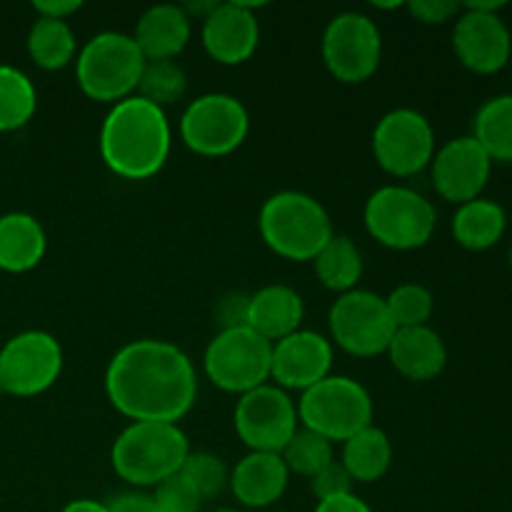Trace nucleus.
<instances>
[{"label": "nucleus", "mask_w": 512, "mask_h": 512, "mask_svg": "<svg viewBox=\"0 0 512 512\" xmlns=\"http://www.w3.org/2000/svg\"><path fill=\"white\" fill-rule=\"evenodd\" d=\"M110 405L133 423L178 425L198 395V378L188 355L165 340L123 345L105 370Z\"/></svg>", "instance_id": "f257e3e1"}, {"label": "nucleus", "mask_w": 512, "mask_h": 512, "mask_svg": "<svg viewBox=\"0 0 512 512\" xmlns=\"http://www.w3.org/2000/svg\"><path fill=\"white\" fill-rule=\"evenodd\" d=\"M170 123L163 108L140 95L120 100L100 128V158L118 178L148 180L170 155Z\"/></svg>", "instance_id": "f03ea898"}, {"label": "nucleus", "mask_w": 512, "mask_h": 512, "mask_svg": "<svg viewBox=\"0 0 512 512\" xmlns=\"http://www.w3.org/2000/svg\"><path fill=\"white\" fill-rule=\"evenodd\" d=\"M260 238L275 255L308 263L335 235L333 220L320 200L300 190L270 195L260 208Z\"/></svg>", "instance_id": "7ed1b4c3"}, {"label": "nucleus", "mask_w": 512, "mask_h": 512, "mask_svg": "<svg viewBox=\"0 0 512 512\" xmlns=\"http://www.w3.org/2000/svg\"><path fill=\"white\" fill-rule=\"evenodd\" d=\"M190 443L178 425L130 423L110 450V463L120 480L135 488H155L180 473Z\"/></svg>", "instance_id": "20e7f679"}, {"label": "nucleus", "mask_w": 512, "mask_h": 512, "mask_svg": "<svg viewBox=\"0 0 512 512\" xmlns=\"http://www.w3.org/2000/svg\"><path fill=\"white\" fill-rule=\"evenodd\" d=\"M145 58L133 35L105 30L90 38L75 58L78 85L90 100L120 103L135 95L143 75Z\"/></svg>", "instance_id": "39448f33"}, {"label": "nucleus", "mask_w": 512, "mask_h": 512, "mask_svg": "<svg viewBox=\"0 0 512 512\" xmlns=\"http://www.w3.org/2000/svg\"><path fill=\"white\" fill-rule=\"evenodd\" d=\"M298 420L305 430L330 443H345L373 425V398L358 380L328 375L305 390L298 403Z\"/></svg>", "instance_id": "423d86ee"}, {"label": "nucleus", "mask_w": 512, "mask_h": 512, "mask_svg": "<svg viewBox=\"0 0 512 512\" xmlns=\"http://www.w3.org/2000/svg\"><path fill=\"white\" fill-rule=\"evenodd\" d=\"M365 228L390 250H418L428 245L438 225V210L425 195L405 185H385L365 203Z\"/></svg>", "instance_id": "0eeeda50"}, {"label": "nucleus", "mask_w": 512, "mask_h": 512, "mask_svg": "<svg viewBox=\"0 0 512 512\" xmlns=\"http://www.w3.org/2000/svg\"><path fill=\"white\" fill-rule=\"evenodd\" d=\"M273 343L260 338L248 325L220 330L205 348L203 368L210 383L223 393L245 395L268 385Z\"/></svg>", "instance_id": "6e6552de"}, {"label": "nucleus", "mask_w": 512, "mask_h": 512, "mask_svg": "<svg viewBox=\"0 0 512 512\" xmlns=\"http://www.w3.org/2000/svg\"><path fill=\"white\" fill-rule=\"evenodd\" d=\"M250 118L235 95L208 93L195 98L180 118V138L203 158H223L245 143Z\"/></svg>", "instance_id": "1a4fd4ad"}, {"label": "nucleus", "mask_w": 512, "mask_h": 512, "mask_svg": "<svg viewBox=\"0 0 512 512\" xmlns=\"http://www.w3.org/2000/svg\"><path fill=\"white\" fill-rule=\"evenodd\" d=\"M63 370V348L45 330H25L0 348V393L35 398L55 385Z\"/></svg>", "instance_id": "9d476101"}, {"label": "nucleus", "mask_w": 512, "mask_h": 512, "mask_svg": "<svg viewBox=\"0 0 512 512\" xmlns=\"http://www.w3.org/2000/svg\"><path fill=\"white\" fill-rule=\"evenodd\" d=\"M383 58V38L373 18L363 13H340L323 33V60L335 80L348 85L365 83Z\"/></svg>", "instance_id": "9b49d317"}, {"label": "nucleus", "mask_w": 512, "mask_h": 512, "mask_svg": "<svg viewBox=\"0 0 512 512\" xmlns=\"http://www.w3.org/2000/svg\"><path fill=\"white\" fill-rule=\"evenodd\" d=\"M330 335L335 345L355 358H375L388 353L395 335L385 298L370 290H350L330 308Z\"/></svg>", "instance_id": "f8f14e48"}, {"label": "nucleus", "mask_w": 512, "mask_h": 512, "mask_svg": "<svg viewBox=\"0 0 512 512\" xmlns=\"http://www.w3.org/2000/svg\"><path fill=\"white\" fill-rule=\"evenodd\" d=\"M373 153L380 168L395 178H410L433 163L435 130L423 113L395 108L373 130Z\"/></svg>", "instance_id": "ddd939ff"}, {"label": "nucleus", "mask_w": 512, "mask_h": 512, "mask_svg": "<svg viewBox=\"0 0 512 512\" xmlns=\"http://www.w3.org/2000/svg\"><path fill=\"white\" fill-rule=\"evenodd\" d=\"M298 423V408L278 385H260L235 405V433L250 453L280 455L298 433Z\"/></svg>", "instance_id": "4468645a"}, {"label": "nucleus", "mask_w": 512, "mask_h": 512, "mask_svg": "<svg viewBox=\"0 0 512 512\" xmlns=\"http://www.w3.org/2000/svg\"><path fill=\"white\" fill-rule=\"evenodd\" d=\"M493 173V160L473 135H460L443 148L435 150L430 175L433 188L448 203L463 205L483 198V190Z\"/></svg>", "instance_id": "2eb2a0df"}, {"label": "nucleus", "mask_w": 512, "mask_h": 512, "mask_svg": "<svg viewBox=\"0 0 512 512\" xmlns=\"http://www.w3.org/2000/svg\"><path fill=\"white\" fill-rule=\"evenodd\" d=\"M453 50L460 63L478 75H493L508 65L512 35L500 13L465 8L455 18Z\"/></svg>", "instance_id": "dca6fc26"}, {"label": "nucleus", "mask_w": 512, "mask_h": 512, "mask_svg": "<svg viewBox=\"0 0 512 512\" xmlns=\"http://www.w3.org/2000/svg\"><path fill=\"white\" fill-rule=\"evenodd\" d=\"M333 368V345L313 330H298L273 343L270 380L280 390H310L325 380Z\"/></svg>", "instance_id": "f3484780"}, {"label": "nucleus", "mask_w": 512, "mask_h": 512, "mask_svg": "<svg viewBox=\"0 0 512 512\" xmlns=\"http://www.w3.org/2000/svg\"><path fill=\"white\" fill-rule=\"evenodd\" d=\"M253 8L258 3H218L213 13L203 20V48L215 63L223 65H240L255 53L260 40V25L255 18Z\"/></svg>", "instance_id": "a211bd4d"}, {"label": "nucleus", "mask_w": 512, "mask_h": 512, "mask_svg": "<svg viewBox=\"0 0 512 512\" xmlns=\"http://www.w3.org/2000/svg\"><path fill=\"white\" fill-rule=\"evenodd\" d=\"M388 358L403 378L413 383H428L438 378L448 365V348L430 325L400 328L390 340Z\"/></svg>", "instance_id": "6ab92c4d"}, {"label": "nucleus", "mask_w": 512, "mask_h": 512, "mask_svg": "<svg viewBox=\"0 0 512 512\" xmlns=\"http://www.w3.org/2000/svg\"><path fill=\"white\" fill-rule=\"evenodd\" d=\"M288 478L278 453H248L230 473V490L243 508L260 510L283 498Z\"/></svg>", "instance_id": "aec40b11"}, {"label": "nucleus", "mask_w": 512, "mask_h": 512, "mask_svg": "<svg viewBox=\"0 0 512 512\" xmlns=\"http://www.w3.org/2000/svg\"><path fill=\"white\" fill-rule=\"evenodd\" d=\"M193 20L183 5L160 3L145 10L135 25V45L145 60H173L188 45Z\"/></svg>", "instance_id": "412c9836"}, {"label": "nucleus", "mask_w": 512, "mask_h": 512, "mask_svg": "<svg viewBox=\"0 0 512 512\" xmlns=\"http://www.w3.org/2000/svg\"><path fill=\"white\" fill-rule=\"evenodd\" d=\"M303 318V298L293 288H288V285H265L258 293L250 295L245 325L268 343H278V340L298 333Z\"/></svg>", "instance_id": "4be33fe9"}, {"label": "nucleus", "mask_w": 512, "mask_h": 512, "mask_svg": "<svg viewBox=\"0 0 512 512\" xmlns=\"http://www.w3.org/2000/svg\"><path fill=\"white\" fill-rule=\"evenodd\" d=\"M48 238L38 218L30 213L0 215V270L28 273L43 260Z\"/></svg>", "instance_id": "5701e85b"}, {"label": "nucleus", "mask_w": 512, "mask_h": 512, "mask_svg": "<svg viewBox=\"0 0 512 512\" xmlns=\"http://www.w3.org/2000/svg\"><path fill=\"white\" fill-rule=\"evenodd\" d=\"M505 228H508V213L495 200L475 198L455 210L453 238L473 253L495 248L503 240Z\"/></svg>", "instance_id": "b1692460"}, {"label": "nucleus", "mask_w": 512, "mask_h": 512, "mask_svg": "<svg viewBox=\"0 0 512 512\" xmlns=\"http://www.w3.org/2000/svg\"><path fill=\"white\" fill-rule=\"evenodd\" d=\"M343 468L353 483H375L393 463V443L378 425H368L343 443Z\"/></svg>", "instance_id": "393cba45"}, {"label": "nucleus", "mask_w": 512, "mask_h": 512, "mask_svg": "<svg viewBox=\"0 0 512 512\" xmlns=\"http://www.w3.org/2000/svg\"><path fill=\"white\" fill-rule=\"evenodd\" d=\"M313 263L318 280L333 293H350L363 278V255L348 235H333Z\"/></svg>", "instance_id": "a878e982"}, {"label": "nucleus", "mask_w": 512, "mask_h": 512, "mask_svg": "<svg viewBox=\"0 0 512 512\" xmlns=\"http://www.w3.org/2000/svg\"><path fill=\"white\" fill-rule=\"evenodd\" d=\"M75 33L68 20L38 18L28 30V55L33 63L43 70H63L65 65L73 63Z\"/></svg>", "instance_id": "bb28decb"}, {"label": "nucleus", "mask_w": 512, "mask_h": 512, "mask_svg": "<svg viewBox=\"0 0 512 512\" xmlns=\"http://www.w3.org/2000/svg\"><path fill=\"white\" fill-rule=\"evenodd\" d=\"M473 138L490 160L512 163V93L495 95L480 105L473 120Z\"/></svg>", "instance_id": "cd10ccee"}, {"label": "nucleus", "mask_w": 512, "mask_h": 512, "mask_svg": "<svg viewBox=\"0 0 512 512\" xmlns=\"http://www.w3.org/2000/svg\"><path fill=\"white\" fill-rule=\"evenodd\" d=\"M38 108L35 85L23 70L0 65V133H13L33 120Z\"/></svg>", "instance_id": "c85d7f7f"}, {"label": "nucleus", "mask_w": 512, "mask_h": 512, "mask_svg": "<svg viewBox=\"0 0 512 512\" xmlns=\"http://www.w3.org/2000/svg\"><path fill=\"white\" fill-rule=\"evenodd\" d=\"M185 90H188V75L175 60H145L135 95L158 108H165V105L178 103Z\"/></svg>", "instance_id": "c756f323"}, {"label": "nucleus", "mask_w": 512, "mask_h": 512, "mask_svg": "<svg viewBox=\"0 0 512 512\" xmlns=\"http://www.w3.org/2000/svg\"><path fill=\"white\" fill-rule=\"evenodd\" d=\"M288 473L303 475V478H315L325 465L333 463V443L310 430H298L288 445L280 453Z\"/></svg>", "instance_id": "7c9ffc66"}, {"label": "nucleus", "mask_w": 512, "mask_h": 512, "mask_svg": "<svg viewBox=\"0 0 512 512\" xmlns=\"http://www.w3.org/2000/svg\"><path fill=\"white\" fill-rule=\"evenodd\" d=\"M385 305H388L390 320L398 330L420 328V325H428V320L433 318L435 298L425 285L403 283L385 298Z\"/></svg>", "instance_id": "2f4dec72"}, {"label": "nucleus", "mask_w": 512, "mask_h": 512, "mask_svg": "<svg viewBox=\"0 0 512 512\" xmlns=\"http://www.w3.org/2000/svg\"><path fill=\"white\" fill-rule=\"evenodd\" d=\"M180 475L193 485L200 500L215 498L230 483L228 468L215 453H190L180 468Z\"/></svg>", "instance_id": "473e14b6"}, {"label": "nucleus", "mask_w": 512, "mask_h": 512, "mask_svg": "<svg viewBox=\"0 0 512 512\" xmlns=\"http://www.w3.org/2000/svg\"><path fill=\"white\" fill-rule=\"evenodd\" d=\"M153 503L158 512H198L203 500L195 493L193 485L178 473L173 478L163 480L160 485H155Z\"/></svg>", "instance_id": "72a5a7b5"}, {"label": "nucleus", "mask_w": 512, "mask_h": 512, "mask_svg": "<svg viewBox=\"0 0 512 512\" xmlns=\"http://www.w3.org/2000/svg\"><path fill=\"white\" fill-rule=\"evenodd\" d=\"M310 490L318 498V503L333 498H343V495L353 493V478L348 475V470L343 468L340 460H333L330 465H325L315 478H310Z\"/></svg>", "instance_id": "f704fd0d"}, {"label": "nucleus", "mask_w": 512, "mask_h": 512, "mask_svg": "<svg viewBox=\"0 0 512 512\" xmlns=\"http://www.w3.org/2000/svg\"><path fill=\"white\" fill-rule=\"evenodd\" d=\"M403 8H408V13L415 20L425 25H443L448 20H455L463 10V5L455 3V0H410Z\"/></svg>", "instance_id": "c9c22d12"}, {"label": "nucleus", "mask_w": 512, "mask_h": 512, "mask_svg": "<svg viewBox=\"0 0 512 512\" xmlns=\"http://www.w3.org/2000/svg\"><path fill=\"white\" fill-rule=\"evenodd\" d=\"M248 295L233 293L228 298H223L215 308V323L220 325V330L230 328H243L245 320H248Z\"/></svg>", "instance_id": "e433bc0d"}, {"label": "nucleus", "mask_w": 512, "mask_h": 512, "mask_svg": "<svg viewBox=\"0 0 512 512\" xmlns=\"http://www.w3.org/2000/svg\"><path fill=\"white\" fill-rule=\"evenodd\" d=\"M78 0H35L33 10L38 18H53V20H68L70 15L80 10Z\"/></svg>", "instance_id": "4c0bfd02"}, {"label": "nucleus", "mask_w": 512, "mask_h": 512, "mask_svg": "<svg viewBox=\"0 0 512 512\" xmlns=\"http://www.w3.org/2000/svg\"><path fill=\"white\" fill-rule=\"evenodd\" d=\"M108 512H158L155 508L153 498L148 495H140V493H130V495H120V498L110 500Z\"/></svg>", "instance_id": "58836bf2"}, {"label": "nucleus", "mask_w": 512, "mask_h": 512, "mask_svg": "<svg viewBox=\"0 0 512 512\" xmlns=\"http://www.w3.org/2000/svg\"><path fill=\"white\" fill-rule=\"evenodd\" d=\"M315 512H373V510H370V505L365 503V500H360L358 495L350 493V495H343V498L323 500V503H318Z\"/></svg>", "instance_id": "ea45409f"}, {"label": "nucleus", "mask_w": 512, "mask_h": 512, "mask_svg": "<svg viewBox=\"0 0 512 512\" xmlns=\"http://www.w3.org/2000/svg\"><path fill=\"white\" fill-rule=\"evenodd\" d=\"M60 512H108V505L83 498V500H73V503H68Z\"/></svg>", "instance_id": "a19ab883"}, {"label": "nucleus", "mask_w": 512, "mask_h": 512, "mask_svg": "<svg viewBox=\"0 0 512 512\" xmlns=\"http://www.w3.org/2000/svg\"><path fill=\"white\" fill-rule=\"evenodd\" d=\"M508 260H510V268H512V243H510V248H508Z\"/></svg>", "instance_id": "79ce46f5"}, {"label": "nucleus", "mask_w": 512, "mask_h": 512, "mask_svg": "<svg viewBox=\"0 0 512 512\" xmlns=\"http://www.w3.org/2000/svg\"><path fill=\"white\" fill-rule=\"evenodd\" d=\"M218 512H248V510H218Z\"/></svg>", "instance_id": "37998d69"}]
</instances>
